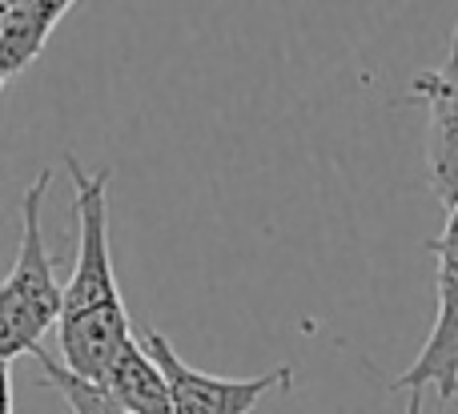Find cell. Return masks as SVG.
<instances>
[{"label":"cell","mask_w":458,"mask_h":414,"mask_svg":"<svg viewBox=\"0 0 458 414\" xmlns=\"http://www.w3.org/2000/svg\"><path fill=\"white\" fill-rule=\"evenodd\" d=\"M64 173L72 182V214H77V258L61 294V362L72 375H105L117 351L133 342L125 298L117 286L109 249V169H85L77 153H64Z\"/></svg>","instance_id":"obj_1"},{"label":"cell","mask_w":458,"mask_h":414,"mask_svg":"<svg viewBox=\"0 0 458 414\" xmlns=\"http://www.w3.org/2000/svg\"><path fill=\"white\" fill-rule=\"evenodd\" d=\"M4 85H8V77H4V72H0V93H4Z\"/></svg>","instance_id":"obj_13"},{"label":"cell","mask_w":458,"mask_h":414,"mask_svg":"<svg viewBox=\"0 0 458 414\" xmlns=\"http://www.w3.org/2000/svg\"><path fill=\"white\" fill-rule=\"evenodd\" d=\"M435 254V294H438V314L430 338L422 342L419 359L390 383V391H435L443 402L458 394V209L446 214V225L438 238L427 241Z\"/></svg>","instance_id":"obj_3"},{"label":"cell","mask_w":458,"mask_h":414,"mask_svg":"<svg viewBox=\"0 0 458 414\" xmlns=\"http://www.w3.org/2000/svg\"><path fill=\"white\" fill-rule=\"evenodd\" d=\"M32 359L40 362V378H45V386H53V391L61 394L64 402H69L72 414H129L121 402H113L97 383L72 375V370L64 367L61 359H53L45 346H40V351H32Z\"/></svg>","instance_id":"obj_8"},{"label":"cell","mask_w":458,"mask_h":414,"mask_svg":"<svg viewBox=\"0 0 458 414\" xmlns=\"http://www.w3.org/2000/svg\"><path fill=\"white\" fill-rule=\"evenodd\" d=\"M77 0H16L0 21V72L8 80L45 53L53 29L69 16Z\"/></svg>","instance_id":"obj_7"},{"label":"cell","mask_w":458,"mask_h":414,"mask_svg":"<svg viewBox=\"0 0 458 414\" xmlns=\"http://www.w3.org/2000/svg\"><path fill=\"white\" fill-rule=\"evenodd\" d=\"M13 4H16V0H0V21H4V13H8Z\"/></svg>","instance_id":"obj_12"},{"label":"cell","mask_w":458,"mask_h":414,"mask_svg":"<svg viewBox=\"0 0 458 414\" xmlns=\"http://www.w3.org/2000/svg\"><path fill=\"white\" fill-rule=\"evenodd\" d=\"M141 342L165 375L174 414H250L266 394L293 391V367H274L258 378H222L193 370L157 326H145Z\"/></svg>","instance_id":"obj_4"},{"label":"cell","mask_w":458,"mask_h":414,"mask_svg":"<svg viewBox=\"0 0 458 414\" xmlns=\"http://www.w3.org/2000/svg\"><path fill=\"white\" fill-rule=\"evenodd\" d=\"M53 185V169H40L21 201V249L0 282V359H21V354L40 351L45 334L61 318V294L56 282V262L45 241V198Z\"/></svg>","instance_id":"obj_2"},{"label":"cell","mask_w":458,"mask_h":414,"mask_svg":"<svg viewBox=\"0 0 458 414\" xmlns=\"http://www.w3.org/2000/svg\"><path fill=\"white\" fill-rule=\"evenodd\" d=\"M0 414H13V375H8V359H0Z\"/></svg>","instance_id":"obj_10"},{"label":"cell","mask_w":458,"mask_h":414,"mask_svg":"<svg viewBox=\"0 0 458 414\" xmlns=\"http://www.w3.org/2000/svg\"><path fill=\"white\" fill-rule=\"evenodd\" d=\"M97 386H101L113 402H121L129 414H174L169 383H165V375H161L157 359L145 351L141 338L121 346L117 359L97 378Z\"/></svg>","instance_id":"obj_6"},{"label":"cell","mask_w":458,"mask_h":414,"mask_svg":"<svg viewBox=\"0 0 458 414\" xmlns=\"http://www.w3.org/2000/svg\"><path fill=\"white\" fill-rule=\"evenodd\" d=\"M406 414H422V394H411V407H406Z\"/></svg>","instance_id":"obj_11"},{"label":"cell","mask_w":458,"mask_h":414,"mask_svg":"<svg viewBox=\"0 0 458 414\" xmlns=\"http://www.w3.org/2000/svg\"><path fill=\"white\" fill-rule=\"evenodd\" d=\"M411 97L427 109V185L451 214L458 209V93L427 69L411 80Z\"/></svg>","instance_id":"obj_5"},{"label":"cell","mask_w":458,"mask_h":414,"mask_svg":"<svg viewBox=\"0 0 458 414\" xmlns=\"http://www.w3.org/2000/svg\"><path fill=\"white\" fill-rule=\"evenodd\" d=\"M435 72H438V77H443L446 85H451L454 93H458V29H454V37H451V53H446V61L438 64Z\"/></svg>","instance_id":"obj_9"}]
</instances>
